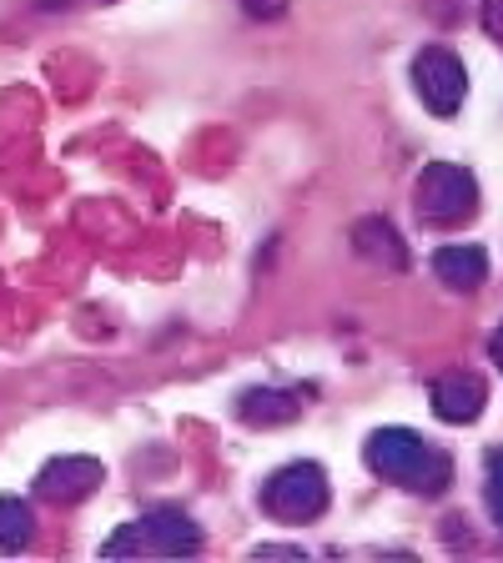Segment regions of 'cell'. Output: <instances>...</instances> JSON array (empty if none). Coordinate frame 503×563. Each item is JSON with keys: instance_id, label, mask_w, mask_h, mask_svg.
Returning <instances> with one entry per match:
<instances>
[{"instance_id": "ba28073f", "label": "cell", "mask_w": 503, "mask_h": 563, "mask_svg": "<svg viewBox=\"0 0 503 563\" xmlns=\"http://www.w3.org/2000/svg\"><path fill=\"white\" fill-rule=\"evenodd\" d=\"M352 246H358L363 257H373L378 267H393V272L408 267V246H403L398 227L387 222V217H363V222L352 227Z\"/></svg>"}, {"instance_id": "5bb4252c", "label": "cell", "mask_w": 503, "mask_h": 563, "mask_svg": "<svg viewBox=\"0 0 503 563\" xmlns=\"http://www.w3.org/2000/svg\"><path fill=\"white\" fill-rule=\"evenodd\" d=\"M483 25H489V35L503 41V0H489V5H483Z\"/></svg>"}, {"instance_id": "52a82bcc", "label": "cell", "mask_w": 503, "mask_h": 563, "mask_svg": "<svg viewBox=\"0 0 503 563\" xmlns=\"http://www.w3.org/2000/svg\"><path fill=\"white\" fill-rule=\"evenodd\" d=\"M483 398H489L483 377H473V373H448L434 383V408L444 422H473L483 412Z\"/></svg>"}, {"instance_id": "8992f818", "label": "cell", "mask_w": 503, "mask_h": 563, "mask_svg": "<svg viewBox=\"0 0 503 563\" xmlns=\"http://www.w3.org/2000/svg\"><path fill=\"white\" fill-rule=\"evenodd\" d=\"M101 488V463L86 453H70V457H51L41 478H35V493L46 504H81L91 493Z\"/></svg>"}, {"instance_id": "9a60e30c", "label": "cell", "mask_w": 503, "mask_h": 563, "mask_svg": "<svg viewBox=\"0 0 503 563\" xmlns=\"http://www.w3.org/2000/svg\"><path fill=\"white\" fill-rule=\"evenodd\" d=\"M258 559H303V549H282V543H267V549H258Z\"/></svg>"}, {"instance_id": "4fadbf2b", "label": "cell", "mask_w": 503, "mask_h": 563, "mask_svg": "<svg viewBox=\"0 0 503 563\" xmlns=\"http://www.w3.org/2000/svg\"><path fill=\"white\" fill-rule=\"evenodd\" d=\"M242 5L252 21H277V15L287 11V0H242Z\"/></svg>"}, {"instance_id": "5b68a950", "label": "cell", "mask_w": 503, "mask_h": 563, "mask_svg": "<svg viewBox=\"0 0 503 563\" xmlns=\"http://www.w3.org/2000/svg\"><path fill=\"white\" fill-rule=\"evenodd\" d=\"M413 86H418V101L434 111V117H453L463 96H469V70L448 46H428L413 60Z\"/></svg>"}, {"instance_id": "7a4b0ae2", "label": "cell", "mask_w": 503, "mask_h": 563, "mask_svg": "<svg viewBox=\"0 0 503 563\" xmlns=\"http://www.w3.org/2000/svg\"><path fill=\"white\" fill-rule=\"evenodd\" d=\"M201 549V533L182 508H156V514L127 523L121 533L101 543V559H136V553H162V559H187Z\"/></svg>"}, {"instance_id": "8fae6325", "label": "cell", "mask_w": 503, "mask_h": 563, "mask_svg": "<svg viewBox=\"0 0 503 563\" xmlns=\"http://www.w3.org/2000/svg\"><path fill=\"white\" fill-rule=\"evenodd\" d=\"M35 533V514L25 498H0V553H21Z\"/></svg>"}, {"instance_id": "6da1fadb", "label": "cell", "mask_w": 503, "mask_h": 563, "mask_svg": "<svg viewBox=\"0 0 503 563\" xmlns=\"http://www.w3.org/2000/svg\"><path fill=\"white\" fill-rule=\"evenodd\" d=\"M368 468L387 483H403L413 493H444L453 478V463H448L438 448H428L413 428H378L363 448Z\"/></svg>"}, {"instance_id": "30bf717a", "label": "cell", "mask_w": 503, "mask_h": 563, "mask_svg": "<svg viewBox=\"0 0 503 563\" xmlns=\"http://www.w3.org/2000/svg\"><path fill=\"white\" fill-rule=\"evenodd\" d=\"M297 418V398L293 393H277V387H252L242 398V422L252 428H282V422Z\"/></svg>"}, {"instance_id": "9c48e42d", "label": "cell", "mask_w": 503, "mask_h": 563, "mask_svg": "<svg viewBox=\"0 0 503 563\" xmlns=\"http://www.w3.org/2000/svg\"><path fill=\"white\" fill-rule=\"evenodd\" d=\"M434 272L448 282V287H458V292H473V287L489 277V252H483V246H473V242L438 246Z\"/></svg>"}, {"instance_id": "277c9868", "label": "cell", "mask_w": 503, "mask_h": 563, "mask_svg": "<svg viewBox=\"0 0 503 563\" xmlns=\"http://www.w3.org/2000/svg\"><path fill=\"white\" fill-rule=\"evenodd\" d=\"M328 473L317 463H287L282 473H272V483L262 488V508L282 523H307L328 508Z\"/></svg>"}, {"instance_id": "7c38bea8", "label": "cell", "mask_w": 503, "mask_h": 563, "mask_svg": "<svg viewBox=\"0 0 503 563\" xmlns=\"http://www.w3.org/2000/svg\"><path fill=\"white\" fill-rule=\"evenodd\" d=\"M483 498H489V514H493V523L503 528V448L489 457V488H483Z\"/></svg>"}, {"instance_id": "2e32d148", "label": "cell", "mask_w": 503, "mask_h": 563, "mask_svg": "<svg viewBox=\"0 0 503 563\" xmlns=\"http://www.w3.org/2000/svg\"><path fill=\"white\" fill-rule=\"evenodd\" d=\"M489 347H493V363H499V367H503V328H499V332H493V342H489Z\"/></svg>"}, {"instance_id": "3957f363", "label": "cell", "mask_w": 503, "mask_h": 563, "mask_svg": "<svg viewBox=\"0 0 503 563\" xmlns=\"http://www.w3.org/2000/svg\"><path fill=\"white\" fill-rule=\"evenodd\" d=\"M418 211L434 227H463L479 211V181L453 162H434L418 176Z\"/></svg>"}]
</instances>
